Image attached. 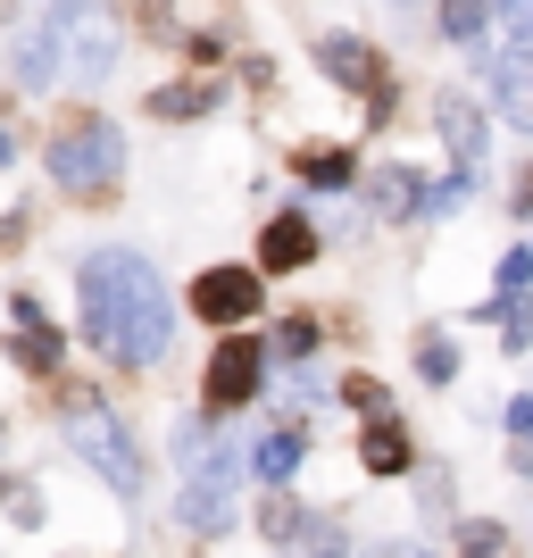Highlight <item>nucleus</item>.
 Masks as SVG:
<instances>
[{
	"label": "nucleus",
	"mask_w": 533,
	"mask_h": 558,
	"mask_svg": "<svg viewBox=\"0 0 533 558\" xmlns=\"http://www.w3.org/2000/svg\"><path fill=\"white\" fill-rule=\"evenodd\" d=\"M175 326H184V308L134 242H100V251L75 258V342L100 367L159 375L175 359Z\"/></svg>",
	"instance_id": "f257e3e1"
},
{
	"label": "nucleus",
	"mask_w": 533,
	"mask_h": 558,
	"mask_svg": "<svg viewBox=\"0 0 533 558\" xmlns=\"http://www.w3.org/2000/svg\"><path fill=\"white\" fill-rule=\"evenodd\" d=\"M50 392H59L50 417H59L68 459L109 492L117 509H142V500H150V450H142V434L125 425V409L100 400V384H50Z\"/></svg>",
	"instance_id": "f03ea898"
},
{
	"label": "nucleus",
	"mask_w": 533,
	"mask_h": 558,
	"mask_svg": "<svg viewBox=\"0 0 533 558\" xmlns=\"http://www.w3.org/2000/svg\"><path fill=\"white\" fill-rule=\"evenodd\" d=\"M125 167H134V150H125V125L100 109H75L68 125H50L43 142V175L68 201H109L117 184H125Z\"/></svg>",
	"instance_id": "7ed1b4c3"
},
{
	"label": "nucleus",
	"mask_w": 533,
	"mask_h": 558,
	"mask_svg": "<svg viewBox=\"0 0 533 558\" xmlns=\"http://www.w3.org/2000/svg\"><path fill=\"white\" fill-rule=\"evenodd\" d=\"M242 484H251L242 442H233V434H209V442L175 466V500H167V517H175L192 542H226L233 517H242Z\"/></svg>",
	"instance_id": "20e7f679"
},
{
	"label": "nucleus",
	"mask_w": 533,
	"mask_h": 558,
	"mask_svg": "<svg viewBox=\"0 0 533 558\" xmlns=\"http://www.w3.org/2000/svg\"><path fill=\"white\" fill-rule=\"evenodd\" d=\"M43 17L59 25V84L68 93H100L117 75V59H125V34H117L109 0H50Z\"/></svg>",
	"instance_id": "39448f33"
},
{
	"label": "nucleus",
	"mask_w": 533,
	"mask_h": 558,
	"mask_svg": "<svg viewBox=\"0 0 533 558\" xmlns=\"http://www.w3.org/2000/svg\"><path fill=\"white\" fill-rule=\"evenodd\" d=\"M267 375H276V359H267V342H258L251 326L217 333V350L201 359V417H242V409H258V400H267Z\"/></svg>",
	"instance_id": "423d86ee"
},
{
	"label": "nucleus",
	"mask_w": 533,
	"mask_h": 558,
	"mask_svg": "<svg viewBox=\"0 0 533 558\" xmlns=\"http://www.w3.org/2000/svg\"><path fill=\"white\" fill-rule=\"evenodd\" d=\"M184 308L201 317V326L217 333H242L267 317V276L258 267H233V258H217V267H201V276L184 283Z\"/></svg>",
	"instance_id": "0eeeda50"
},
{
	"label": "nucleus",
	"mask_w": 533,
	"mask_h": 558,
	"mask_svg": "<svg viewBox=\"0 0 533 558\" xmlns=\"http://www.w3.org/2000/svg\"><path fill=\"white\" fill-rule=\"evenodd\" d=\"M317 68L334 75L350 100H367V125H384V117H392L400 84H392V68H384V50H375L367 34H317Z\"/></svg>",
	"instance_id": "6e6552de"
},
{
	"label": "nucleus",
	"mask_w": 533,
	"mask_h": 558,
	"mask_svg": "<svg viewBox=\"0 0 533 558\" xmlns=\"http://www.w3.org/2000/svg\"><path fill=\"white\" fill-rule=\"evenodd\" d=\"M317 226H308V209H283V217H267V233H258V276H301V267H317Z\"/></svg>",
	"instance_id": "1a4fd4ad"
},
{
	"label": "nucleus",
	"mask_w": 533,
	"mask_h": 558,
	"mask_svg": "<svg viewBox=\"0 0 533 558\" xmlns=\"http://www.w3.org/2000/svg\"><path fill=\"white\" fill-rule=\"evenodd\" d=\"M242 466H251V484L292 492V475L308 466V425H267L258 442H242Z\"/></svg>",
	"instance_id": "9d476101"
},
{
	"label": "nucleus",
	"mask_w": 533,
	"mask_h": 558,
	"mask_svg": "<svg viewBox=\"0 0 533 558\" xmlns=\"http://www.w3.org/2000/svg\"><path fill=\"white\" fill-rule=\"evenodd\" d=\"M9 367H17L25 384H68V333L50 326V317L9 326Z\"/></svg>",
	"instance_id": "9b49d317"
},
{
	"label": "nucleus",
	"mask_w": 533,
	"mask_h": 558,
	"mask_svg": "<svg viewBox=\"0 0 533 558\" xmlns=\"http://www.w3.org/2000/svg\"><path fill=\"white\" fill-rule=\"evenodd\" d=\"M434 125H441V142H450V167H484V150H492V125H484V109L467 93H434Z\"/></svg>",
	"instance_id": "f8f14e48"
},
{
	"label": "nucleus",
	"mask_w": 533,
	"mask_h": 558,
	"mask_svg": "<svg viewBox=\"0 0 533 558\" xmlns=\"http://www.w3.org/2000/svg\"><path fill=\"white\" fill-rule=\"evenodd\" d=\"M359 466H367L375 484L409 475V466H417V442H409V425H400V417H375V425H359Z\"/></svg>",
	"instance_id": "ddd939ff"
},
{
	"label": "nucleus",
	"mask_w": 533,
	"mask_h": 558,
	"mask_svg": "<svg viewBox=\"0 0 533 558\" xmlns=\"http://www.w3.org/2000/svg\"><path fill=\"white\" fill-rule=\"evenodd\" d=\"M0 517H9V534H43L50 525V492L34 466H0Z\"/></svg>",
	"instance_id": "4468645a"
},
{
	"label": "nucleus",
	"mask_w": 533,
	"mask_h": 558,
	"mask_svg": "<svg viewBox=\"0 0 533 558\" xmlns=\"http://www.w3.org/2000/svg\"><path fill=\"white\" fill-rule=\"evenodd\" d=\"M292 175L308 192H350L359 184V150L350 142H308V150H292Z\"/></svg>",
	"instance_id": "2eb2a0df"
},
{
	"label": "nucleus",
	"mask_w": 533,
	"mask_h": 558,
	"mask_svg": "<svg viewBox=\"0 0 533 558\" xmlns=\"http://www.w3.org/2000/svg\"><path fill=\"white\" fill-rule=\"evenodd\" d=\"M217 84H201V75H175V84H159V93H150V117H159V125H192V117H209L217 109Z\"/></svg>",
	"instance_id": "dca6fc26"
},
{
	"label": "nucleus",
	"mask_w": 533,
	"mask_h": 558,
	"mask_svg": "<svg viewBox=\"0 0 533 558\" xmlns=\"http://www.w3.org/2000/svg\"><path fill=\"white\" fill-rule=\"evenodd\" d=\"M367 192H375V217H417L425 209V175L409 159H400V167H375Z\"/></svg>",
	"instance_id": "f3484780"
},
{
	"label": "nucleus",
	"mask_w": 533,
	"mask_h": 558,
	"mask_svg": "<svg viewBox=\"0 0 533 558\" xmlns=\"http://www.w3.org/2000/svg\"><path fill=\"white\" fill-rule=\"evenodd\" d=\"M258 342H267V359H276V367H317L325 326H317V317H283V326H276V333H258Z\"/></svg>",
	"instance_id": "a211bd4d"
},
{
	"label": "nucleus",
	"mask_w": 533,
	"mask_h": 558,
	"mask_svg": "<svg viewBox=\"0 0 533 558\" xmlns=\"http://www.w3.org/2000/svg\"><path fill=\"white\" fill-rule=\"evenodd\" d=\"M441 43L492 50V0H441Z\"/></svg>",
	"instance_id": "6ab92c4d"
},
{
	"label": "nucleus",
	"mask_w": 533,
	"mask_h": 558,
	"mask_svg": "<svg viewBox=\"0 0 533 558\" xmlns=\"http://www.w3.org/2000/svg\"><path fill=\"white\" fill-rule=\"evenodd\" d=\"M417 384H434V392H450V384H459V342H450V333H417Z\"/></svg>",
	"instance_id": "aec40b11"
},
{
	"label": "nucleus",
	"mask_w": 533,
	"mask_h": 558,
	"mask_svg": "<svg viewBox=\"0 0 533 558\" xmlns=\"http://www.w3.org/2000/svg\"><path fill=\"white\" fill-rule=\"evenodd\" d=\"M301 500H292V492H267V500H258V534L276 542V550H292V534H301Z\"/></svg>",
	"instance_id": "412c9836"
},
{
	"label": "nucleus",
	"mask_w": 533,
	"mask_h": 558,
	"mask_svg": "<svg viewBox=\"0 0 533 558\" xmlns=\"http://www.w3.org/2000/svg\"><path fill=\"white\" fill-rule=\"evenodd\" d=\"M334 400H342V409H359V417H392V392H384V384H375V375H342V384H334Z\"/></svg>",
	"instance_id": "4be33fe9"
},
{
	"label": "nucleus",
	"mask_w": 533,
	"mask_h": 558,
	"mask_svg": "<svg viewBox=\"0 0 533 558\" xmlns=\"http://www.w3.org/2000/svg\"><path fill=\"white\" fill-rule=\"evenodd\" d=\"M467 192H475V175H467V167H450V175H441V184L434 192H425V226H441V217H450V209H459V201H467Z\"/></svg>",
	"instance_id": "5701e85b"
},
{
	"label": "nucleus",
	"mask_w": 533,
	"mask_h": 558,
	"mask_svg": "<svg viewBox=\"0 0 533 558\" xmlns=\"http://www.w3.org/2000/svg\"><path fill=\"white\" fill-rule=\"evenodd\" d=\"M500 342H509V359L533 350V301H500Z\"/></svg>",
	"instance_id": "b1692460"
},
{
	"label": "nucleus",
	"mask_w": 533,
	"mask_h": 558,
	"mask_svg": "<svg viewBox=\"0 0 533 558\" xmlns=\"http://www.w3.org/2000/svg\"><path fill=\"white\" fill-rule=\"evenodd\" d=\"M492 283H500V301H525V283H533V242H517V251L500 258V276H492Z\"/></svg>",
	"instance_id": "393cba45"
},
{
	"label": "nucleus",
	"mask_w": 533,
	"mask_h": 558,
	"mask_svg": "<svg viewBox=\"0 0 533 558\" xmlns=\"http://www.w3.org/2000/svg\"><path fill=\"white\" fill-rule=\"evenodd\" d=\"M459 558H509V534H500L492 517H475V525L459 534Z\"/></svg>",
	"instance_id": "a878e982"
},
{
	"label": "nucleus",
	"mask_w": 533,
	"mask_h": 558,
	"mask_svg": "<svg viewBox=\"0 0 533 558\" xmlns=\"http://www.w3.org/2000/svg\"><path fill=\"white\" fill-rule=\"evenodd\" d=\"M509 434L533 450V392H517V400H509Z\"/></svg>",
	"instance_id": "bb28decb"
},
{
	"label": "nucleus",
	"mask_w": 533,
	"mask_h": 558,
	"mask_svg": "<svg viewBox=\"0 0 533 558\" xmlns=\"http://www.w3.org/2000/svg\"><path fill=\"white\" fill-rule=\"evenodd\" d=\"M9 167H17V134H9V125H0V175H9Z\"/></svg>",
	"instance_id": "cd10ccee"
},
{
	"label": "nucleus",
	"mask_w": 533,
	"mask_h": 558,
	"mask_svg": "<svg viewBox=\"0 0 533 558\" xmlns=\"http://www.w3.org/2000/svg\"><path fill=\"white\" fill-rule=\"evenodd\" d=\"M500 9H509V17H517V25H533V0H500Z\"/></svg>",
	"instance_id": "c85d7f7f"
},
{
	"label": "nucleus",
	"mask_w": 533,
	"mask_h": 558,
	"mask_svg": "<svg viewBox=\"0 0 533 558\" xmlns=\"http://www.w3.org/2000/svg\"><path fill=\"white\" fill-rule=\"evenodd\" d=\"M517 209H533V175H525V184H517Z\"/></svg>",
	"instance_id": "c756f323"
}]
</instances>
